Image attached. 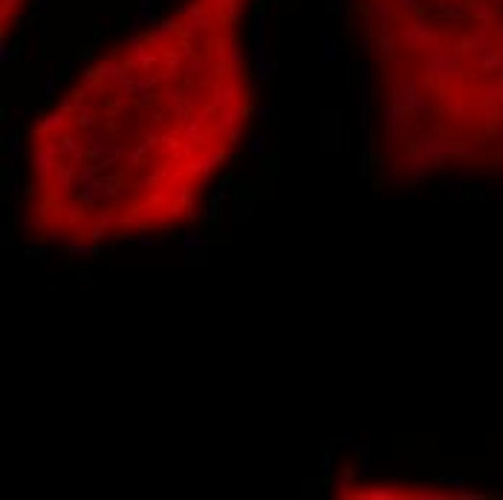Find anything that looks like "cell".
<instances>
[{"mask_svg": "<svg viewBox=\"0 0 503 500\" xmlns=\"http://www.w3.org/2000/svg\"><path fill=\"white\" fill-rule=\"evenodd\" d=\"M252 0H179L102 52L26 136L23 234L105 249L179 234L255 119Z\"/></svg>", "mask_w": 503, "mask_h": 500, "instance_id": "obj_1", "label": "cell"}, {"mask_svg": "<svg viewBox=\"0 0 503 500\" xmlns=\"http://www.w3.org/2000/svg\"><path fill=\"white\" fill-rule=\"evenodd\" d=\"M393 189L503 177V0H350Z\"/></svg>", "mask_w": 503, "mask_h": 500, "instance_id": "obj_2", "label": "cell"}, {"mask_svg": "<svg viewBox=\"0 0 503 500\" xmlns=\"http://www.w3.org/2000/svg\"><path fill=\"white\" fill-rule=\"evenodd\" d=\"M26 6H29V0H0V38H4V44L9 41L12 29L18 26Z\"/></svg>", "mask_w": 503, "mask_h": 500, "instance_id": "obj_3", "label": "cell"}]
</instances>
